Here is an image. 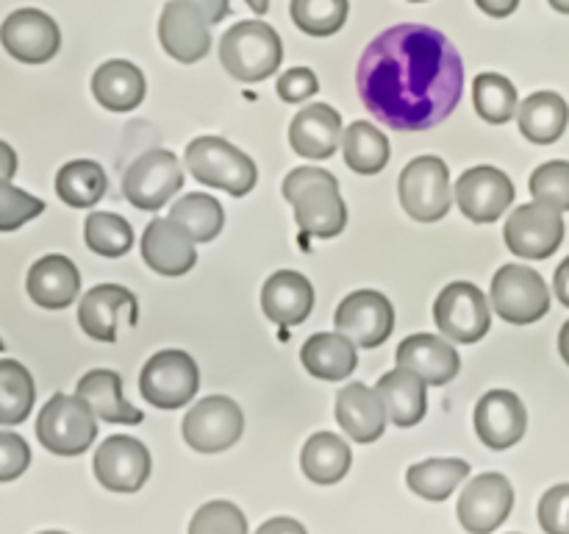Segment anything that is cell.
Returning a JSON list of instances; mask_svg holds the SVG:
<instances>
[{
    "label": "cell",
    "mask_w": 569,
    "mask_h": 534,
    "mask_svg": "<svg viewBox=\"0 0 569 534\" xmlns=\"http://www.w3.org/2000/svg\"><path fill=\"white\" fill-rule=\"evenodd\" d=\"M359 98L392 131H428L448 120L465 92V61L442 31L400 22L378 33L356 70Z\"/></svg>",
    "instance_id": "1"
},
{
    "label": "cell",
    "mask_w": 569,
    "mask_h": 534,
    "mask_svg": "<svg viewBox=\"0 0 569 534\" xmlns=\"http://www.w3.org/2000/svg\"><path fill=\"white\" fill-rule=\"evenodd\" d=\"M283 198L292 204L295 220L309 237H339L348 226V206L339 181L322 167H295L283 178Z\"/></svg>",
    "instance_id": "2"
},
{
    "label": "cell",
    "mask_w": 569,
    "mask_h": 534,
    "mask_svg": "<svg viewBox=\"0 0 569 534\" xmlns=\"http://www.w3.org/2000/svg\"><path fill=\"white\" fill-rule=\"evenodd\" d=\"M283 61V42L272 26L261 20H242L220 39V65L244 83L276 76Z\"/></svg>",
    "instance_id": "3"
},
{
    "label": "cell",
    "mask_w": 569,
    "mask_h": 534,
    "mask_svg": "<svg viewBox=\"0 0 569 534\" xmlns=\"http://www.w3.org/2000/svg\"><path fill=\"white\" fill-rule=\"evenodd\" d=\"M187 170L206 187L242 198L259 181V167L244 150L222 137H198L187 145Z\"/></svg>",
    "instance_id": "4"
},
{
    "label": "cell",
    "mask_w": 569,
    "mask_h": 534,
    "mask_svg": "<svg viewBox=\"0 0 569 534\" xmlns=\"http://www.w3.org/2000/svg\"><path fill=\"white\" fill-rule=\"evenodd\" d=\"M37 437L50 454L78 456L98 437L92 406L78 395L56 393L37 417Z\"/></svg>",
    "instance_id": "5"
},
{
    "label": "cell",
    "mask_w": 569,
    "mask_h": 534,
    "mask_svg": "<svg viewBox=\"0 0 569 534\" xmlns=\"http://www.w3.org/2000/svg\"><path fill=\"white\" fill-rule=\"evenodd\" d=\"M400 206L417 222L442 220L453 204L450 170L439 156H417L403 167L398 181Z\"/></svg>",
    "instance_id": "6"
},
{
    "label": "cell",
    "mask_w": 569,
    "mask_h": 534,
    "mask_svg": "<svg viewBox=\"0 0 569 534\" xmlns=\"http://www.w3.org/2000/svg\"><path fill=\"white\" fill-rule=\"evenodd\" d=\"M139 389L142 398L159 409H181L200 389L198 362L187 350H159L144 362Z\"/></svg>",
    "instance_id": "7"
},
{
    "label": "cell",
    "mask_w": 569,
    "mask_h": 534,
    "mask_svg": "<svg viewBox=\"0 0 569 534\" xmlns=\"http://www.w3.org/2000/svg\"><path fill=\"white\" fill-rule=\"evenodd\" d=\"M183 187V167L176 154L153 148L139 156L122 178V195L142 211H159Z\"/></svg>",
    "instance_id": "8"
},
{
    "label": "cell",
    "mask_w": 569,
    "mask_h": 534,
    "mask_svg": "<svg viewBox=\"0 0 569 534\" xmlns=\"http://www.w3.org/2000/svg\"><path fill=\"white\" fill-rule=\"evenodd\" d=\"M492 306L503 320L528 326L550 312V289L533 267L506 265L492 278Z\"/></svg>",
    "instance_id": "9"
},
{
    "label": "cell",
    "mask_w": 569,
    "mask_h": 534,
    "mask_svg": "<svg viewBox=\"0 0 569 534\" xmlns=\"http://www.w3.org/2000/svg\"><path fill=\"white\" fill-rule=\"evenodd\" d=\"M433 320H437L442 337L472 345L487 337L489 326H492V309H489L483 289L470 281H453L439 293L437 304H433Z\"/></svg>",
    "instance_id": "10"
},
{
    "label": "cell",
    "mask_w": 569,
    "mask_h": 534,
    "mask_svg": "<svg viewBox=\"0 0 569 534\" xmlns=\"http://www.w3.org/2000/svg\"><path fill=\"white\" fill-rule=\"evenodd\" d=\"M183 439L200 454H220L239 443L244 432V415L228 395H209L198 400L183 417Z\"/></svg>",
    "instance_id": "11"
},
{
    "label": "cell",
    "mask_w": 569,
    "mask_h": 534,
    "mask_svg": "<svg viewBox=\"0 0 569 534\" xmlns=\"http://www.w3.org/2000/svg\"><path fill=\"white\" fill-rule=\"evenodd\" d=\"M503 237L511 254L522 259H548L565 243V220L559 209L531 200L511 211Z\"/></svg>",
    "instance_id": "12"
},
{
    "label": "cell",
    "mask_w": 569,
    "mask_h": 534,
    "mask_svg": "<svg viewBox=\"0 0 569 534\" xmlns=\"http://www.w3.org/2000/svg\"><path fill=\"white\" fill-rule=\"evenodd\" d=\"M333 326L359 348H378L395 332V306L383 293L359 289L339 304Z\"/></svg>",
    "instance_id": "13"
},
{
    "label": "cell",
    "mask_w": 569,
    "mask_h": 534,
    "mask_svg": "<svg viewBox=\"0 0 569 534\" xmlns=\"http://www.w3.org/2000/svg\"><path fill=\"white\" fill-rule=\"evenodd\" d=\"M515 510V487L503 473H481L459 498V523L470 534H492Z\"/></svg>",
    "instance_id": "14"
},
{
    "label": "cell",
    "mask_w": 569,
    "mask_h": 534,
    "mask_svg": "<svg viewBox=\"0 0 569 534\" xmlns=\"http://www.w3.org/2000/svg\"><path fill=\"white\" fill-rule=\"evenodd\" d=\"M6 53L22 65H44L61 48V31L50 14L39 9H17L0 26Z\"/></svg>",
    "instance_id": "15"
},
{
    "label": "cell",
    "mask_w": 569,
    "mask_h": 534,
    "mask_svg": "<svg viewBox=\"0 0 569 534\" xmlns=\"http://www.w3.org/2000/svg\"><path fill=\"white\" fill-rule=\"evenodd\" d=\"M453 198L459 204L461 215L470 217L472 222H487L489 226L498 217H503V211L511 206V200H515V184L498 167H470L456 181Z\"/></svg>",
    "instance_id": "16"
},
{
    "label": "cell",
    "mask_w": 569,
    "mask_h": 534,
    "mask_svg": "<svg viewBox=\"0 0 569 534\" xmlns=\"http://www.w3.org/2000/svg\"><path fill=\"white\" fill-rule=\"evenodd\" d=\"M94 476L111 493H137L150 476V451L128 434L106 437L94 451Z\"/></svg>",
    "instance_id": "17"
},
{
    "label": "cell",
    "mask_w": 569,
    "mask_h": 534,
    "mask_svg": "<svg viewBox=\"0 0 569 534\" xmlns=\"http://www.w3.org/2000/svg\"><path fill=\"white\" fill-rule=\"evenodd\" d=\"M159 42L181 65H194L211 50V22L198 6L187 0H170L161 11Z\"/></svg>",
    "instance_id": "18"
},
{
    "label": "cell",
    "mask_w": 569,
    "mask_h": 534,
    "mask_svg": "<svg viewBox=\"0 0 569 534\" xmlns=\"http://www.w3.org/2000/svg\"><path fill=\"white\" fill-rule=\"evenodd\" d=\"M528 412L511 389H489L476 406V432L492 451H506L526 437Z\"/></svg>",
    "instance_id": "19"
},
{
    "label": "cell",
    "mask_w": 569,
    "mask_h": 534,
    "mask_svg": "<svg viewBox=\"0 0 569 534\" xmlns=\"http://www.w3.org/2000/svg\"><path fill=\"white\" fill-rule=\"evenodd\" d=\"M142 256L150 270L161 276H183L198 265L192 234L170 217H153L142 234Z\"/></svg>",
    "instance_id": "20"
},
{
    "label": "cell",
    "mask_w": 569,
    "mask_h": 534,
    "mask_svg": "<svg viewBox=\"0 0 569 534\" xmlns=\"http://www.w3.org/2000/svg\"><path fill=\"white\" fill-rule=\"evenodd\" d=\"M126 315L128 323H137V298L120 284H98L83 295L78 306V323L83 332L98 343H114L117 320Z\"/></svg>",
    "instance_id": "21"
},
{
    "label": "cell",
    "mask_w": 569,
    "mask_h": 534,
    "mask_svg": "<svg viewBox=\"0 0 569 534\" xmlns=\"http://www.w3.org/2000/svg\"><path fill=\"white\" fill-rule=\"evenodd\" d=\"M395 362H398V367L417 373L422 382L433 384V387L453 382L461 370V359L456 348L448 339L437 337V334H411V337H406L398 345Z\"/></svg>",
    "instance_id": "22"
},
{
    "label": "cell",
    "mask_w": 569,
    "mask_h": 534,
    "mask_svg": "<svg viewBox=\"0 0 569 534\" xmlns=\"http://www.w3.org/2000/svg\"><path fill=\"white\" fill-rule=\"evenodd\" d=\"M342 137V117L328 103L306 106L289 126V145L303 159H331Z\"/></svg>",
    "instance_id": "23"
},
{
    "label": "cell",
    "mask_w": 569,
    "mask_h": 534,
    "mask_svg": "<svg viewBox=\"0 0 569 534\" xmlns=\"http://www.w3.org/2000/svg\"><path fill=\"white\" fill-rule=\"evenodd\" d=\"M387 406L378 389L353 382L339 389L337 423L353 443H376L387 428Z\"/></svg>",
    "instance_id": "24"
},
{
    "label": "cell",
    "mask_w": 569,
    "mask_h": 534,
    "mask_svg": "<svg viewBox=\"0 0 569 534\" xmlns=\"http://www.w3.org/2000/svg\"><path fill=\"white\" fill-rule=\"evenodd\" d=\"M261 309L278 326H298L315 309V287L298 270L272 273L261 289Z\"/></svg>",
    "instance_id": "25"
},
{
    "label": "cell",
    "mask_w": 569,
    "mask_h": 534,
    "mask_svg": "<svg viewBox=\"0 0 569 534\" xmlns=\"http://www.w3.org/2000/svg\"><path fill=\"white\" fill-rule=\"evenodd\" d=\"M26 289L33 304L42 309H67L78 298L81 273L67 256L48 254L33 261L26 278Z\"/></svg>",
    "instance_id": "26"
},
{
    "label": "cell",
    "mask_w": 569,
    "mask_h": 534,
    "mask_svg": "<svg viewBox=\"0 0 569 534\" xmlns=\"http://www.w3.org/2000/svg\"><path fill=\"white\" fill-rule=\"evenodd\" d=\"M76 395L92 406L94 417H100V421H106V423L137 426V423L144 421L142 409H137V406H131L126 398H122L120 373L106 370V367L89 370L87 376L78 382Z\"/></svg>",
    "instance_id": "27"
},
{
    "label": "cell",
    "mask_w": 569,
    "mask_h": 534,
    "mask_svg": "<svg viewBox=\"0 0 569 534\" xmlns=\"http://www.w3.org/2000/svg\"><path fill=\"white\" fill-rule=\"evenodd\" d=\"M300 362L315 378L342 382V378L353 376L356 365H359V354H356V345L345 334L320 332L306 339V345L300 348Z\"/></svg>",
    "instance_id": "28"
},
{
    "label": "cell",
    "mask_w": 569,
    "mask_h": 534,
    "mask_svg": "<svg viewBox=\"0 0 569 534\" xmlns=\"http://www.w3.org/2000/svg\"><path fill=\"white\" fill-rule=\"evenodd\" d=\"M144 89L142 70L126 59L106 61L92 76L94 100L109 111H133L144 100Z\"/></svg>",
    "instance_id": "29"
},
{
    "label": "cell",
    "mask_w": 569,
    "mask_h": 534,
    "mask_svg": "<svg viewBox=\"0 0 569 534\" xmlns=\"http://www.w3.org/2000/svg\"><path fill=\"white\" fill-rule=\"evenodd\" d=\"M426 387L417 373L406 370V367H395L387 376L378 382V395H381L383 406H387V417L400 428H411L426 417L428 398Z\"/></svg>",
    "instance_id": "30"
},
{
    "label": "cell",
    "mask_w": 569,
    "mask_h": 534,
    "mask_svg": "<svg viewBox=\"0 0 569 534\" xmlns=\"http://www.w3.org/2000/svg\"><path fill=\"white\" fill-rule=\"evenodd\" d=\"M353 451L339 434L317 432L306 439L300 451V467L303 476L315 484H337L348 476Z\"/></svg>",
    "instance_id": "31"
},
{
    "label": "cell",
    "mask_w": 569,
    "mask_h": 534,
    "mask_svg": "<svg viewBox=\"0 0 569 534\" xmlns=\"http://www.w3.org/2000/svg\"><path fill=\"white\" fill-rule=\"evenodd\" d=\"M522 137L537 145H553L567 131L569 106L559 92H533L517 109Z\"/></svg>",
    "instance_id": "32"
},
{
    "label": "cell",
    "mask_w": 569,
    "mask_h": 534,
    "mask_svg": "<svg viewBox=\"0 0 569 534\" xmlns=\"http://www.w3.org/2000/svg\"><path fill=\"white\" fill-rule=\"evenodd\" d=\"M342 150L348 167L353 172H359V176H376L389 161L387 134H381L367 120H356L345 128Z\"/></svg>",
    "instance_id": "33"
},
{
    "label": "cell",
    "mask_w": 569,
    "mask_h": 534,
    "mask_svg": "<svg viewBox=\"0 0 569 534\" xmlns=\"http://www.w3.org/2000/svg\"><path fill=\"white\" fill-rule=\"evenodd\" d=\"M106 187H109V178L103 167L92 159L67 161L56 176V192L72 209H87L103 200Z\"/></svg>",
    "instance_id": "34"
},
{
    "label": "cell",
    "mask_w": 569,
    "mask_h": 534,
    "mask_svg": "<svg viewBox=\"0 0 569 534\" xmlns=\"http://www.w3.org/2000/svg\"><path fill=\"white\" fill-rule=\"evenodd\" d=\"M470 476V465L465 459H426L417 462L406 473V484L411 487V493H417L420 498L428 501H445L453 495V490L459 487L465 478Z\"/></svg>",
    "instance_id": "35"
},
{
    "label": "cell",
    "mask_w": 569,
    "mask_h": 534,
    "mask_svg": "<svg viewBox=\"0 0 569 534\" xmlns=\"http://www.w3.org/2000/svg\"><path fill=\"white\" fill-rule=\"evenodd\" d=\"M37 400V387L26 365L17 359H0V426H17L26 421Z\"/></svg>",
    "instance_id": "36"
},
{
    "label": "cell",
    "mask_w": 569,
    "mask_h": 534,
    "mask_svg": "<svg viewBox=\"0 0 569 534\" xmlns=\"http://www.w3.org/2000/svg\"><path fill=\"white\" fill-rule=\"evenodd\" d=\"M170 220L187 228L194 243H211L226 226V211L211 195L192 192L170 206Z\"/></svg>",
    "instance_id": "37"
},
{
    "label": "cell",
    "mask_w": 569,
    "mask_h": 534,
    "mask_svg": "<svg viewBox=\"0 0 569 534\" xmlns=\"http://www.w3.org/2000/svg\"><path fill=\"white\" fill-rule=\"evenodd\" d=\"M472 103H476L478 115L492 126H503L520 109L517 87L500 72H481L472 81Z\"/></svg>",
    "instance_id": "38"
},
{
    "label": "cell",
    "mask_w": 569,
    "mask_h": 534,
    "mask_svg": "<svg viewBox=\"0 0 569 534\" xmlns=\"http://www.w3.org/2000/svg\"><path fill=\"white\" fill-rule=\"evenodd\" d=\"M83 239L94 254L117 259L131 250L133 228L126 217L111 215V211H92L83 222Z\"/></svg>",
    "instance_id": "39"
},
{
    "label": "cell",
    "mask_w": 569,
    "mask_h": 534,
    "mask_svg": "<svg viewBox=\"0 0 569 534\" xmlns=\"http://www.w3.org/2000/svg\"><path fill=\"white\" fill-rule=\"evenodd\" d=\"M348 0H292V22L309 37H331L348 22Z\"/></svg>",
    "instance_id": "40"
},
{
    "label": "cell",
    "mask_w": 569,
    "mask_h": 534,
    "mask_svg": "<svg viewBox=\"0 0 569 534\" xmlns=\"http://www.w3.org/2000/svg\"><path fill=\"white\" fill-rule=\"evenodd\" d=\"M528 187H531L533 200H539V204H548L559 211H569V161L556 159L539 165Z\"/></svg>",
    "instance_id": "41"
},
{
    "label": "cell",
    "mask_w": 569,
    "mask_h": 534,
    "mask_svg": "<svg viewBox=\"0 0 569 534\" xmlns=\"http://www.w3.org/2000/svg\"><path fill=\"white\" fill-rule=\"evenodd\" d=\"M189 534H248V517L231 501H209L192 515Z\"/></svg>",
    "instance_id": "42"
},
{
    "label": "cell",
    "mask_w": 569,
    "mask_h": 534,
    "mask_svg": "<svg viewBox=\"0 0 569 534\" xmlns=\"http://www.w3.org/2000/svg\"><path fill=\"white\" fill-rule=\"evenodd\" d=\"M44 211V200L33 198L11 181H0V231H17Z\"/></svg>",
    "instance_id": "43"
},
{
    "label": "cell",
    "mask_w": 569,
    "mask_h": 534,
    "mask_svg": "<svg viewBox=\"0 0 569 534\" xmlns=\"http://www.w3.org/2000/svg\"><path fill=\"white\" fill-rule=\"evenodd\" d=\"M539 526L548 534H569V484H556L542 495Z\"/></svg>",
    "instance_id": "44"
},
{
    "label": "cell",
    "mask_w": 569,
    "mask_h": 534,
    "mask_svg": "<svg viewBox=\"0 0 569 534\" xmlns=\"http://www.w3.org/2000/svg\"><path fill=\"white\" fill-rule=\"evenodd\" d=\"M31 465V448L14 432H0V482H14Z\"/></svg>",
    "instance_id": "45"
},
{
    "label": "cell",
    "mask_w": 569,
    "mask_h": 534,
    "mask_svg": "<svg viewBox=\"0 0 569 534\" xmlns=\"http://www.w3.org/2000/svg\"><path fill=\"white\" fill-rule=\"evenodd\" d=\"M317 89H320V81H317V76L309 67H292V70H287L278 78V95L287 103H303Z\"/></svg>",
    "instance_id": "46"
},
{
    "label": "cell",
    "mask_w": 569,
    "mask_h": 534,
    "mask_svg": "<svg viewBox=\"0 0 569 534\" xmlns=\"http://www.w3.org/2000/svg\"><path fill=\"white\" fill-rule=\"evenodd\" d=\"M256 534H309V532H306L303 523L295 521V517H270V521L261 523Z\"/></svg>",
    "instance_id": "47"
},
{
    "label": "cell",
    "mask_w": 569,
    "mask_h": 534,
    "mask_svg": "<svg viewBox=\"0 0 569 534\" xmlns=\"http://www.w3.org/2000/svg\"><path fill=\"white\" fill-rule=\"evenodd\" d=\"M187 3L198 6L200 11L206 14V20L214 26V22H222L228 17V11H231V3L228 0H187Z\"/></svg>",
    "instance_id": "48"
},
{
    "label": "cell",
    "mask_w": 569,
    "mask_h": 534,
    "mask_svg": "<svg viewBox=\"0 0 569 534\" xmlns=\"http://www.w3.org/2000/svg\"><path fill=\"white\" fill-rule=\"evenodd\" d=\"M478 9L487 11L489 17H498V20H503V17L515 14L517 6H520V0H476Z\"/></svg>",
    "instance_id": "49"
},
{
    "label": "cell",
    "mask_w": 569,
    "mask_h": 534,
    "mask_svg": "<svg viewBox=\"0 0 569 534\" xmlns=\"http://www.w3.org/2000/svg\"><path fill=\"white\" fill-rule=\"evenodd\" d=\"M17 172V154L9 142L0 139V181H11Z\"/></svg>",
    "instance_id": "50"
},
{
    "label": "cell",
    "mask_w": 569,
    "mask_h": 534,
    "mask_svg": "<svg viewBox=\"0 0 569 534\" xmlns=\"http://www.w3.org/2000/svg\"><path fill=\"white\" fill-rule=\"evenodd\" d=\"M553 289L556 295H559L561 304L569 309V256L565 261L559 265V270H556V278H553Z\"/></svg>",
    "instance_id": "51"
},
{
    "label": "cell",
    "mask_w": 569,
    "mask_h": 534,
    "mask_svg": "<svg viewBox=\"0 0 569 534\" xmlns=\"http://www.w3.org/2000/svg\"><path fill=\"white\" fill-rule=\"evenodd\" d=\"M559 354H561V359L569 365V320L561 326V332H559Z\"/></svg>",
    "instance_id": "52"
},
{
    "label": "cell",
    "mask_w": 569,
    "mask_h": 534,
    "mask_svg": "<svg viewBox=\"0 0 569 534\" xmlns=\"http://www.w3.org/2000/svg\"><path fill=\"white\" fill-rule=\"evenodd\" d=\"M248 6L256 11V14H264V11L270 9V0H248Z\"/></svg>",
    "instance_id": "53"
},
{
    "label": "cell",
    "mask_w": 569,
    "mask_h": 534,
    "mask_svg": "<svg viewBox=\"0 0 569 534\" xmlns=\"http://www.w3.org/2000/svg\"><path fill=\"white\" fill-rule=\"evenodd\" d=\"M550 6H553L556 11H561V14H569V0H548Z\"/></svg>",
    "instance_id": "54"
},
{
    "label": "cell",
    "mask_w": 569,
    "mask_h": 534,
    "mask_svg": "<svg viewBox=\"0 0 569 534\" xmlns=\"http://www.w3.org/2000/svg\"><path fill=\"white\" fill-rule=\"evenodd\" d=\"M39 534H67V532H39Z\"/></svg>",
    "instance_id": "55"
},
{
    "label": "cell",
    "mask_w": 569,
    "mask_h": 534,
    "mask_svg": "<svg viewBox=\"0 0 569 534\" xmlns=\"http://www.w3.org/2000/svg\"><path fill=\"white\" fill-rule=\"evenodd\" d=\"M411 3H422V0H411Z\"/></svg>",
    "instance_id": "56"
}]
</instances>
